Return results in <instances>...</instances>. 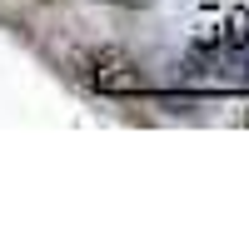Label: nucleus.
<instances>
[{"label":"nucleus","mask_w":249,"mask_h":249,"mask_svg":"<svg viewBox=\"0 0 249 249\" xmlns=\"http://www.w3.org/2000/svg\"><path fill=\"white\" fill-rule=\"evenodd\" d=\"M80 70L85 80L100 90V95H144L150 90V75L135 55H124L115 45H100V50H85L80 55Z\"/></svg>","instance_id":"obj_1"},{"label":"nucleus","mask_w":249,"mask_h":249,"mask_svg":"<svg viewBox=\"0 0 249 249\" xmlns=\"http://www.w3.org/2000/svg\"><path fill=\"white\" fill-rule=\"evenodd\" d=\"M239 120H244V124H249V105H244V115H239Z\"/></svg>","instance_id":"obj_3"},{"label":"nucleus","mask_w":249,"mask_h":249,"mask_svg":"<svg viewBox=\"0 0 249 249\" xmlns=\"http://www.w3.org/2000/svg\"><path fill=\"white\" fill-rule=\"evenodd\" d=\"M195 45L199 50H214V55H230L249 45V10L244 5H204L195 15Z\"/></svg>","instance_id":"obj_2"}]
</instances>
